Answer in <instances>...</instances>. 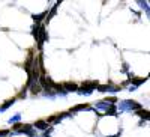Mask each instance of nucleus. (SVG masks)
<instances>
[{"mask_svg":"<svg viewBox=\"0 0 150 137\" xmlns=\"http://www.w3.org/2000/svg\"><path fill=\"white\" fill-rule=\"evenodd\" d=\"M14 133L15 134H27L29 137H36V133L33 131V127L29 125V123H24V125H21V123H15L14 125Z\"/></svg>","mask_w":150,"mask_h":137,"instance_id":"nucleus-1","label":"nucleus"},{"mask_svg":"<svg viewBox=\"0 0 150 137\" xmlns=\"http://www.w3.org/2000/svg\"><path fill=\"white\" fill-rule=\"evenodd\" d=\"M119 108L120 111H132V110H140L141 108V104H138L137 101H131V99H128V101H122L119 104Z\"/></svg>","mask_w":150,"mask_h":137,"instance_id":"nucleus-2","label":"nucleus"},{"mask_svg":"<svg viewBox=\"0 0 150 137\" xmlns=\"http://www.w3.org/2000/svg\"><path fill=\"white\" fill-rule=\"evenodd\" d=\"M26 88H30L32 93H39V92H41L39 83H38V81H32L30 78H29V81H27V86H26Z\"/></svg>","mask_w":150,"mask_h":137,"instance_id":"nucleus-3","label":"nucleus"},{"mask_svg":"<svg viewBox=\"0 0 150 137\" xmlns=\"http://www.w3.org/2000/svg\"><path fill=\"white\" fill-rule=\"evenodd\" d=\"M62 86H63L65 92H77L78 91V84L77 83H72V81H66V83H63Z\"/></svg>","mask_w":150,"mask_h":137,"instance_id":"nucleus-4","label":"nucleus"},{"mask_svg":"<svg viewBox=\"0 0 150 137\" xmlns=\"http://www.w3.org/2000/svg\"><path fill=\"white\" fill-rule=\"evenodd\" d=\"M98 91H101V92H117L119 88H116V86H112V84H99Z\"/></svg>","mask_w":150,"mask_h":137,"instance_id":"nucleus-5","label":"nucleus"},{"mask_svg":"<svg viewBox=\"0 0 150 137\" xmlns=\"http://www.w3.org/2000/svg\"><path fill=\"white\" fill-rule=\"evenodd\" d=\"M65 116H69L68 113H60V115H56V116H50L45 122L47 123H57V122H60L62 119H63Z\"/></svg>","mask_w":150,"mask_h":137,"instance_id":"nucleus-6","label":"nucleus"},{"mask_svg":"<svg viewBox=\"0 0 150 137\" xmlns=\"http://www.w3.org/2000/svg\"><path fill=\"white\" fill-rule=\"evenodd\" d=\"M111 106H114V104H110L107 99H105V101H99V103L96 104V110H105V111H107Z\"/></svg>","mask_w":150,"mask_h":137,"instance_id":"nucleus-7","label":"nucleus"},{"mask_svg":"<svg viewBox=\"0 0 150 137\" xmlns=\"http://www.w3.org/2000/svg\"><path fill=\"white\" fill-rule=\"evenodd\" d=\"M146 80H147V78H129L126 83H128V84H129V83H132L134 88H138V86H140V84H143Z\"/></svg>","mask_w":150,"mask_h":137,"instance_id":"nucleus-8","label":"nucleus"},{"mask_svg":"<svg viewBox=\"0 0 150 137\" xmlns=\"http://www.w3.org/2000/svg\"><path fill=\"white\" fill-rule=\"evenodd\" d=\"M90 107L87 106V104H78V106H75L71 108V113H77V111H81V110H89Z\"/></svg>","mask_w":150,"mask_h":137,"instance_id":"nucleus-9","label":"nucleus"},{"mask_svg":"<svg viewBox=\"0 0 150 137\" xmlns=\"http://www.w3.org/2000/svg\"><path fill=\"white\" fill-rule=\"evenodd\" d=\"M35 127H36L38 130H47V128H48V123H47L45 121H36V122H35Z\"/></svg>","mask_w":150,"mask_h":137,"instance_id":"nucleus-10","label":"nucleus"},{"mask_svg":"<svg viewBox=\"0 0 150 137\" xmlns=\"http://www.w3.org/2000/svg\"><path fill=\"white\" fill-rule=\"evenodd\" d=\"M14 103H15V98H12V99H8V101H6V103H5L3 106H0V111H5V110H6L8 107H11V106L14 104Z\"/></svg>","mask_w":150,"mask_h":137,"instance_id":"nucleus-11","label":"nucleus"},{"mask_svg":"<svg viewBox=\"0 0 150 137\" xmlns=\"http://www.w3.org/2000/svg\"><path fill=\"white\" fill-rule=\"evenodd\" d=\"M137 115H138L140 118H143V119H149V111L147 110H143V108H140V110H137Z\"/></svg>","mask_w":150,"mask_h":137,"instance_id":"nucleus-12","label":"nucleus"},{"mask_svg":"<svg viewBox=\"0 0 150 137\" xmlns=\"http://www.w3.org/2000/svg\"><path fill=\"white\" fill-rule=\"evenodd\" d=\"M105 115H110V116H117V107H116V106H111V107L105 111Z\"/></svg>","mask_w":150,"mask_h":137,"instance_id":"nucleus-13","label":"nucleus"},{"mask_svg":"<svg viewBox=\"0 0 150 137\" xmlns=\"http://www.w3.org/2000/svg\"><path fill=\"white\" fill-rule=\"evenodd\" d=\"M60 5V2H57L54 6H53V9H51V12H50V14H47V21H50V20H51L53 18V15L56 14V9H57V6Z\"/></svg>","mask_w":150,"mask_h":137,"instance_id":"nucleus-14","label":"nucleus"},{"mask_svg":"<svg viewBox=\"0 0 150 137\" xmlns=\"http://www.w3.org/2000/svg\"><path fill=\"white\" fill-rule=\"evenodd\" d=\"M47 14H48V12H42V14H35V15H32V18L38 23V21H41V20H44V17H47Z\"/></svg>","mask_w":150,"mask_h":137,"instance_id":"nucleus-15","label":"nucleus"},{"mask_svg":"<svg viewBox=\"0 0 150 137\" xmlns=\"http://www.w3.org/2000/svg\"><path fill=\"white\" fill-rule=\"evenodd\" d=\"M20 119H21V116H20V115H15L14 118H11V119H9V122H11V123H15V122H18Z\"/></svg>","mask_w":150,"mask_h":137,"instance_id":"nucleus-16","label":"nucleus"},{"mask_svg":"<svg viewBox=\"0 0 150 137\" xmlns=\"http://www.w3.org/2000/svg\"><path fill=\"white\" fill-rule=\"evenodd\" d=\"M9 134V131L8 130H2V131H0V137H6Z\"/></svg>","mask_w":150,"mask_h":137,"instance_id":"nucleus-17","label":"nucleus"},{"mask_svg":"<svg viewBox=\"0 0 150 137\" xmlns=\"http://www.w3.org/2000/svg\"><path fill=\"white\" fill-rule=\"evenodd\" d=\"M108 137H120V133H117L116 136H108Z\"/></svg>","mask_w":150,"mask_h":137,"instance_id":"nucleus-18","label":"nucleus"}]
</instances>
